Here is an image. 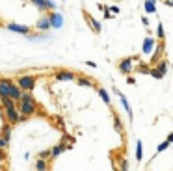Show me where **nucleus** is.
<instances>
[{"instance_id":"obj_11","label":"nucleus","mask_w":173,"mask_h":171,"mask_svg":"<svg viewBox=\"0 0 173 171\" xmlns=\"http://www.w3.org/2000/svg\"><path fill=\"white\" fill-rule=\"evenodd\" d=\"M116 93H117V97L121 99V104H123V108H125V112H127V114H129V117L132 119V108H130V104H129V101H127V97H125V95H123L121 91H117V89H116Z\"/></svg>"},{"instance_id":"obj_26","label":"nucleus","mask_w":173,"mask_h":171,"mask_svg":"<svg viewBox=\"0 0 173 171\" xmlns=\"http://www.w3.org/2000/svg\"><path fill=\"white\" fill-rule=\"evenodd\" d=\"M2 136H4L6 140H9V136H11V127H9V125H6V127L2 128Z\"/></svg>"},{"instance_id":"obj_13","label":"nucleus","mask_w":173,"mask_h":171,"mask_svg":"<svg viewBox=\"0 0 173 171\" xmlns=\"http://www.w3.org/2000/svg\"><path fill=\"white\" fill-rule=\"evenodd\" d=\"M35 28H37V30H43V32H45V30H48V28H50L48 17H43L41 20H37V22H35Z\"/></svg>"},{"instance_id":"obj_8","label":"nucleus","mask_w":173,"mask_h":171,"mask_svg":"<svg viewBox=\"0 0 173 171\" xmlns=\"http://www.w3.org/2000/svg\"><path fill=\"white\" fill-rule=\"evenodd\" d=\"M84 17H86V20L89 22V26H91V30H93L95 34H101V30H102V26H101V22H99V20H95V19H93V17H91V15H89L88 11H84Z\"/></svg>"},{"instance_id":"obj_2","label":"nucleus","mask_w":173,"mask_h":171,"mask_svg":"<svg viewBox=\"0 0 173 171\" xmlns=\"http://www.w3.org/2000/svg\"><path fill=\"white\" fill-rule=\"evenodd\" d=\"M19 114H20V119H24V117H30V115H34L35 114V110H37V106H35V102H28V101H19Z\"/></svg>"},{"instance_id":"obj_22","label":"nucleus","mask_w":173,"mask_h":171,"mask_svg":"<svg viewBox=\"0 0 173 171\" xmlns=\"http://www.w3.org/2000/svg\"><path fill=\"white\" fill-rule=\"evenodd\" d=\"M45 7H47V11H56V2L54 0H45Z\"/></svg>"},{"instance_id":"obj_1","label":"nucleus","mask_w":173,"mask_h":171,"mask_svg":"<svg viewBox=\"0 0 173 171\" xmlns=\"http://www.w3.org/2000/svg\"><path fill=\"white\" fill-rule=\"evenodd\" d=\"M0 101H2V106H4V110H6L7 121H9L11 125L19 123V121H20V114H19V110H17V106H15V101L9 99V97H0Z\"/></svg>"},{"instance_id":"obj_14","label":"nucleus","mask_w":173,"mask_h":171,"mask_svg":"<svg viewBox=\"0 0 173 171\" xmlns=\"http://www.w3.org/2000/svg\"><path fill=\"white\" fill-rule=\"evenodd\" d=\"M9 99H13L15 102H19V99H20V88H17L15 84H11V95H9Z\"/></svg>"},{"instance_id":"obj_20","label":"nucleus","mask_w":173,"mask_h":171,"mask_svg":"<svg viewBox=\"0 0 173 171\" xmlns=\"http://www.w3.org/2000/svg\"><path fill=\"white\" fill-rule=\"evenodd\" d=\"M30 2H32L39 11H47V7H45V0H30Z\"/></svg>"},{"instance_id":"obj_3","label":"nucleus","mask_w":173,"mask_h":171,"mask_svg":"<svg viewBox=\"0 0 173 171\" xmlns=\"http://www.w3.org/2000/svg\"><path fill=\"white\" fill-rule=\"evenodd\" d=\"M17 84H19L20 89H24V91H32V89L35 88V78H34V76H20V78L17 80Z\"/></svg>"},{"instance_id":"obj_35","label":"nucleus","mask_w":173,"mask_h":171,"mask_svg":"<svg viewBox=\"0 0 173 171\" xmlns=\"http://www.w3.org/2000/svg\"><path fill=\"white\" fill-rule=\"evenodd\" d=\"M112 13H119V7L117 6H112Z\"/></svg>"},{"instance_id":"obj_34","label":"nucleus","mask_w":173,"mask_h":171,"mask_svg":"<svg viewBox=\"0 0 173 171\" xmlns=\"http://www.w3.org/2000/svg\"><path fill=\"white\" fill-rule=\"evenodd\" d=\"M142 22H143V26H149V19H147V17H143Z\"/></svg>"},{"instance_id":"obj_33","label":"nucleus","mask_w":173,"mask_h":171,"mask_svg":"<svg viewBox=\"0 0 173 171\" xmlns=\"http://www.w3.org/2000/svg\"><path fill=\"white\" fill-rule=\"evenodd\" d=\"M127 84H130V86H132V84H136V80H134L132 76H129V78H127Z\"/></svg>"},{"instance_id":"obj_38","label":"nucleus","mask_w":173,"mask_h":171,"mask_svg":"<svg viewBox=\"0 0 173 171\" xmlns=\"http://www.w3.org/2000/svg\"><path fill=\"white\" fill-rule=\"evenodd\" d=\"M4 153H6V151H4V149H0V162L4 160Z\"/></svg>"},{"instance_id":"obj_12","label":"nucleus","mask_w":173,"mask_h":171,"mask_svg":"<svg viewBox=\"0 0 173 171\" xmlns=\"http://www.w3.org/2000/svg\"><path fill=\"white\" fill-rule=\"evenodd\" d=\"M76 76H75V73H69V71H60L58 74H56V80H60V82H65V80H75Z\"/></svg>"},{"instance_id":"obj_29","label":"nucleus","mask_w":173,"mask_h":171,"mask_svg":"<svg viewBox=\"0 0 173 171\" xmlns=\"http://www.w3.org/2000/svg\"><path fill=\"white\" fill-rule=\"evenodd\" d=\"M78 84H80V86H93L89 78H78Z\"/></svg>"},{"instance_id":"obj_30","label":"nucleus","mask_w":173,"mask_h":171,"mask_svg":"<svg viewBox=\"0 0 173 171\" xmlns=\"http://www.w3.org/2000/svg\"><path fill=\"white\" fill-rule=\"evenodd\" d=\"M138 71H140V73H143V74H147V73H149L151 69H149L147 65H140V67H138Z\"/></svg>"},{"instance_id":"obj_18","label":"nucleus","mask_w":173,"mask_h":171,"mask_svg":"<svg viewBox=\"0 0 173 171\" xmlns=\"http://www.w3.org/2000/svg\"><path fill=\"white\" fill-rule=\"evenodd\" d=\"M63 153V145H56L52 151H50V158H56V156H60Z\"/></svg>"},{"instance_id":"obj_17","label":"nucleus","mask_w":173,"mask_h":171,"mask_svg":"<svg viewBox=\"0 0 173 171\" xmlns=\"http://www.w3.org/2000/svg\"><path fill=\"white\" fill-rule=\"evenodd\" d=\"M35 169H37V171H45V169H47V160L37 158V160H35Z\"/></svg>"},{"instance_id":"obj_28","label":"nucleus","mask_w":173,"mask_h":171,"mask_svg":"<svg viewBox=\"0 0 173 171\" xmlns=\"http://www.w3.org/2000/svg\"><path fill=\"white\" fill-rule=\"evenodd\" d=\"M7 145H9V140H6L4 136H0V149H4V151H6V149H7Z\"/></svg>"},{"instance_id":"obj_24","label":"nucleus","mask_w":173,"mask_h":171,"mask_svg":"<svg viewBox=\"0 0 173 171\" xmlns=\"http://www.w3.org/2000/svg\"><path fill=\"white\" fill-rule=\"evenodd\" d=\"M99 95H101V97H102V101H104V102H106V104L110 106V97H108L106 89H102V88H101V89H99Z\"/></svg>"},{"instance_id":"obj_41","label":"nucleus","mask_w":173,"mask_h":171,"mask_svg":"<svg viewBox=\"0 0 173 171\" xmlns=\"http://www.w3.org/2000/svg\"><path fill=\"white\" fill-rule=\"evenodd\" d=\"M45 171H48V169H45Z\"/></svg>"},{"instance_id":"obj_32","label":"nucleus","mask_w":173,"mask_h":171,"mask_svg":"<svg viewBox=\"0 0 173 171\" xmlns=\"http://www.w3.org/2000/svg\"><path fill=\"white\" fill-rule=\"evenodd\" d=\"M121 171H129V164H127V160H121Z\"/></svg>"},{"instance_id":"obj_31","label":"nucleus","mask_w":173,"mask_h":171,"mask_svg":"<svg viewBox=\"0 0 173 171\" xmlns=\"http://www.w3.org/2000/svg\"><path fill=\"white\" fill-rule=\"evenodd\" d=\"M39 158H43V160H47V158H50V151H43V153L39 155Z\"/></svg>"},{"instance_id":"obj_40","label":"nucleus","mask_w":173,"mask_h":171,"mask_svg":"<svg viewBox=\"0 0 173 171\" xmlns=\"http://www.w3.org/2000/svg\"><path fill=\"white\" fill-rule=\"evenodd\" d=\"M22 2H26V0H22Z\"/></svg>"},{"instance_id":"obj_37","label":"nucleus","mask_w":173,"mask_h":171,"mask_svg":"<svg viewBox=\"0 0 173 171\" xmlns=\"http://www.w3.org/2000/svg\"><path fill=\"white\" fill-rule=\"evenodd\" d=\"M166 2V6H170V7H173V0H164Z\"/></svg>"},{"instance_id":"obj_5","label":"nucleus","mask_w":173,"mask_h":171,"mask_svg":"<svg viewBox=\"0 0 173 171\" xmlns=\"http://www.w3.org/2000/svg\"><path fill=\"white\" fill-rule=\"evenodd\" d=\"M166 71H168V63H166V61H158V63L155 65V69L149 71V74H153L155 78H162V76L166 74Z\"/></svg>"},{"instance_id":"obj_10","label":"nucleus","mask_w":173,"mask_h":171,"mask_svg":"<svg viewBox=\"0 0 173 171\" xmlns=\"http://www.w3.org/2000/svg\"><path fill=\"white\" fill-rule=\"evenodd\" d=\"M153 47H155V39L153 37H145L143 39V45H142V52L143 54H151Z\"/></svg>"},{"instance_id":"obj_36","label":"nucleus","mask_w":173,"mask_h":171,"mask_svg":"<svg viewBox=\"0 0 173 171\" xmlns=\"http://www.w3.org/2000/svg\"><path fill=\"white\" fill-rule=\"evenodd\" d=\"M166 140H168V142H170V145H171V143H173V132L168 136V138H166Z\"/></svg>"},{"instance_id":"obj_39","label":"nucleus","mask_w":173,"mask_h":171,"mask_svg":"<svg viewBox=\"0 0 173 171\" xmlns=\"http://www.w3.org/2000/svg\"><path fill=\"white\" fill-rule=\"evenodd\" d=\"M151 2H157V0H151Z\"/></svg>"},{"instance_id":"obj_27","label":"nucleus","mask_w":173,"mask_h":171,"mask_svg":"<svg viewBox=\"0 0 173 171\" xmlns=\"http://www.w3.org/2000/svg\"><path fill=\"white\" fill-rule=\"evenodd\" d=\"M168 147H170V142L166 140V142H162V143H160L158 147H157V153H162V151H166Z\"/></svg>"},{"instance_id":"obj_15","label":"nucleus","mask_w":173,"mask_h":171,"mask_svg":"<svg viewBox=\"0 0 173 171\" xmlns=\"http://www.w3.org/2000/svg\"><path fill=\"white\" fill-rule=\"evenodd\" d=\"M143 9H145V13H155V11H157V6H155V2H151V0H145Z\"/></svg>"},{"instance_id":"obj_19","label":"nucleus","mask_w":173,"mask_h":171,"mask_svg":"<svg viewBox=\"0 0 173 171\" xmlns=\"http://www.w3.org/2000/svg\"><path fill=\"white\" fill-rule=\"evenodd\" d=\"M19 101H28V102H35V99L32 97V93H30V91H26V93H22V91H20V99H19Z\"/></svg>"},{"instance_id":"obj_16","label":"nucleus","mask_w":173,"mask_h":171,"mask_svg":"<svg viewBox=\"0 0 173 171\" xmlns=\"http://www.w3.org/2000/svg\"><path fill=\"white\" fill-rule=\"evenodd\" d=\"M142 158H143V143L136 142V160H142Z\"/></svg>"},{"instance_id":"obj_23","label":"nucleus","mask_w":173,"mask_h":171,"mask_svg":"<svg viewBox=\"0 0 173 171\" xmlns=\"http://www.w3.org/2000/svg\"><path fill=\"white\" fill-rule=\"evenodd\" d=\"M157 35H158V39H162V41H164V35H166V32H164V26H162V22H158V26H157Z\"/></svg>"},{"instance_id":"obj_7","label":"nucleus","mask_w":173,"mask_h":171,"mask_svg":"<svg viewBox=\"0 0 173 171\" xmlns=\"http://www.w3.org/2000/svg\"><path fill=\"white\" fill-rule=\"evenodd\" d=\"M132 63H134V58H125V60H121V61H119V65H117V67H119V71H121L123 74H130V73H132V69H134V67H132Z\"/></svg>"},{"instance_id":"obj_6","label":"nucleus","mask_w":173,"mask_h":171,"mask_svg":"<svg viewBox=\"0 0 173 171\" xmlns=\"http://www.w3.org/2000/svg\"><path fill=\"white\" fill-rule=\"evenodd\" d=\"M48 22H50V28H61L63 17L56 11H48Z\"/></svg>"},{"instance_id":"obj_4","label":"nucleus","mask_w":173,"mask_h":171,"mask_svg":"<svg viewBox=\"0 0 173 171\" xmlns=\"http://www.w3.org/2000/svg\"><path fill=\"white\" fill-rule=\"evenodd\" d=\"M6 28L9 30V32H15V34H20V35H28L30 34V26H24V24H17V22H7L6 24Z\"/></svg>"},{"instance_id":"obj_21","label":"nucleus","mask_w":173,"mask_h":171,"mask_svg":"<svg viewBox=\"0 0 173 171\" xmlns=\"http://www.w3.org/2000/svg\"><path fill=\"white\" fill-rule=\"evenodd\" d=\"M162 50H164V43H160L158 47H157V50H155V56H153V63L160 58V54H162Z\"/></svg>"},{"instance_id":"obj_9","label":"nucleus","mask_w":173,"mask_h":171,"mask_svg":"<svg viewBox=\"0 0 173 171\" xmlns=\"http://www.w3.org/2000/svg\"><path fill=\"white\" fill-rule=\"evenodd\" d=\"M11 80H0V97H9L11 95Z\"/></svg>"},{"instance_id":"obj_25","label":"nucleus","mask_w":173,"mask_h":171,"mask_svg":"<svg viewBox=\"0 0 173 171\" xmlns=\"http://www.w3.org/2000/svg\"><path fill=\"white\" fill-rule=\"evenodd\" d=\"M114 125H116V130H117V132H121V130H123V123H121V119H119L117 115L114 117Z\"/></svg>"}]
</instances>
